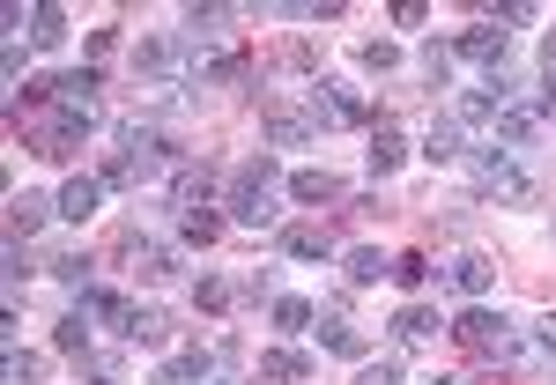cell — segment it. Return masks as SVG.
I'll use <instances>...</instances> for the list:
<instances>
[{
    "label": "cell",
    "instance_id": "1",
    "mask_svg": "<svg viewBox=\"0 0 556 385\" xmlns=\"http://www.w3.org/2000/svg\"><path fill=\"white\" fill-rule=\"evenodd\" d=\"M275 178L282 171H275L267 149L230 171V222H238V230H275V222H282V208H275Z\"/></svg>",
    "mask_w": 556,
    "mask_h": 385
},
{
    "label": "cell",
    "instance_id": "27",
    "mask_svg": "<svg viewBox=\"0 0 556 385\" xmlns=\"http://www.w3.org/2000/svg\"><path fill=\"white\" fill-rule=\"evenodd\" d=\"M178 238H186V245H215V238H223V215H215V208L178 215Z\"/></svg>",
    "mask_w": 556,
    "mask_h": 385
},
{
    "label": "cell",
    "instance_id": "12",
    "mask_svg": "<svg viewBox=\"0 0 556 385\" xmlns=\"http://www.w3.org/2000/svg\"><path fill=\"white\" fill-rule=\"evenodd\" d=\"M312 334H319V348H327V356H342V363H364V356H371V342H364V334L349 326L342 311H327V319H319Z\"/></svg>",
    "mask_w": 556,
    "mask_h": 385
},
{
    "label": "cell",
    "instance_id": "19",
    "mask_svg": "<svg viewBox=\"0 0 556 385\" xmlns=\"http://www.w3.org/2000/svg\"><path fill=\"white\" fill-rule=\"evenodd\" d=\"M260 133H267V149H304L319 127H312L304 112H267V119H260Z\"/></svg>",
    "mask_w": 556,
    "mask_h": 385
},
{
    "label": "cell",
    "instance_id": "18",
    "mask_svg": "<svg viewBox=\"0 0 556 385\" xmlns=\"http://www.w3.org/2000/svg\"><path fill=\"white\" fill-rule=\"evenodd\" d=\"M97 208H104V178H67V185H60V215H67V222H89Z\"/></svg>",
    "mask_w": 556,
    "mask_h": 385
},
{
    "label": "cell",
    "instance_id": "16",
    "mask_svg": "<svg viewBox=\"0 0 556 385\" xmlns=\"http://www.w3.org/2000/svg\"><path fill=\"white\" fill-rule=\"evenodd\" d=\"M298 208H327V201H342V178L334 171H290V185H282Z\"/></svg>",
    "mask_w": 556,
    "mask_h": 385
},
{
    "label": "cell",
    "instance_id": "15",
    "mask_svg": "<svg viewBox=\"0 0 556 385\" xmlns=\"http://www.w3.org/2000/svg\"><path fill=\"white\" fill-rule=\"evenodd\" d=\"M334 230H319V222H290L282 230V259H334Z\"/></svg>",
    "mask_w": 556,
    "mask_h": 385
},
{
    "label": "cell",
    "instance_id": "31",
    "mask_svg": "<svg viewBox=\"0 0 556 385\" xmlns=\"http://www.w3.org/2000/svg\"><path fill=\"white\" fill-rule=\"evenodd\" d=\"M193 304H201V311H230V304H238V282H223V274H201V282H193Z\"/></svg>",
    "mask_w": 556,
    "mask_h": 385
},
{
    "label": "cell",
    "instance_id": "45",
    "mask_svg": "<svg viewBox=\"0 0 556 385\" xmlns=\"http://www.w3.org/2000/svg\"><path fill=\"white\" fill-rule=\"evenodd\" d=\"M89 385H119V371H97V378H89Z\"/></svg>",
    "mask_w": 556,
    "mask_h": 385
},
{
    "label": "cell",
    "instance_id": "41",
    "mask_svg": "<svg viewBox=\"0 0 556 385\" xmlns=\"http://www.w3.org/2000/svg\"><path fill=\"white\" fill-rule=\"evenodd\" d=\"M534 356H556V311H549V319H534Z\"/></svg>",
    "mask_w": 556,
    "mask_h": 385
},
{
    "label": "cell",
    "instance_id": "21",
    "mask_svg": "<svg viewBox=\"0 0 556 385\" xmlns=\"http://www.w3.org/2000/svg\"><path fill=\"white\" fill-rule=\"evenodd\" d=\"M342 274H349V290H371L379 274H393V259L379 245H356V253H342Z\"/></svg>",
    "mask_w": 556,
    "mask_h": 385
},
{
    "label": "cell",
    "instance_id": "8",
    "mask_svg": "<svg viewBox=\"0 0 556 385\" xmlns=\"http://www.w3.org/2000/svg\"><path fill=\"white\" fill-rule=\"evenodd\" d=\"M445 290H453V297H468V304H482L490 290H497V259H482V253L445 259Z\"/></svg>",
    "mask_w": 556,
    "mask_h": 385
},
{
    "label": "cell",
    "instance_id": "46",
    "mask_svg": "<svg viewBox=\"0 0 556 385\" xmlns=\"http://www.w3.org/2000/svg\"><path fill=\"white\" fill-rule=\"evenodd\" d=\"M208 385H245V378H230V371H215V378Z\"/></svg>",
    "mask_w": 556,
    "mask_h": 385
},
{
    "label": "cell",
    "instance_id": "39",
    "mask_svg": "<svg viewBox=\"0 0 556 385\" xmlns=\"http://www.w3.org/2000/svg\"><path fill=\"white\" fill-rule=\"evenodd\" d=\"M0 75H8V82H15V89L30 82V75H23V44H15V38H8V52H0Z\"/></svg>",
    "mask_w": 556,
    "mask_h": 385
},
{
    "label": "cell",
    "instance_id": "17",
    "mask_svg": "<svg viewBox=\"0 0 556 385\" xmlns=\"http://www.w3.org/2000/svg\"><path fill=\"white\" fill-rule=\"evenodd\" d=\"M424 156L430 164H468V133H460V119H430Z\"/></svg>",
    "mask_w": 556,
    "mask_h": 385
},
{
    "label": "cell",
    "instance_id": "35",
    "mask_svg": "<svg viewBox=\"0 0 556 385\" xmlns=\"http://www.w3.org/2000/svg\"><path fill=\"white\" fill-rule=\"evenodd\" d=\"M45 378V356H23V348H8V385H38Z\"/></svg>",
    "mask_w": 556,
    "mask_h": 385
},
{
    "label": "cell",
    "instance_id": "42",
    "mask_svg": "<svg viewBox=\"0 0 556 385\" xmlns=\"http://www.w3.org/2000/svg\"><path fill=\"white\" fill-rule=\"evenodd\" d=\"M30 274V253H23V238H8V282H23Z\"/></svg>",
    "mask_w": 556,
    "mask_h": 385
},
{
    "label": "cell",
    "instance_id": "40",
    "mask_svg": "<svg viewBox=\"0 0 556 385\" xmlns=\"http://www.w3.org/2000/svg\"><path fill=\"white\" fill-rule=\"evenodd\" d=\"M112 52H119V30H89V67L112 60Z\"/></svg>",
    "mask_w": 556,
    "mask_h": 385
},
{
    "label": "cell",
    "instance_id": "10",
    "mask_svg": "<svg viewBox=\"0 0 556 385\" xmlns=\"http://www.w3.org/2000/svg\"><path fill=\"white\" fill-rule=\"evenodd\" d=\"M89 127H97V112H60L52 127H38V156H52V164H60V156H75Z\"/></svg>",
    "mask_w": 556,
    "mask_h": 385
},
{
    "label": "cell",
    "instance_id": "36",
    "mask_svg": "<svg viewBox=\"0 0 556 385\" xmlns=\"http://www.w3.org/2000/svg\"><path fill=\"white\" fill-rule=\"evenodd\" d=\"M527 112H534V119H556V75L549 67H542V82L527 89Z\"/></svg>",
    "mask_w": 556,
    "mask_h": 385
},
{
    "label": "cell",
    "instance_id": "13",
    "mask_svg": "<svg viewBox=\"0 0 556 385\" xmlns=\"http://www.w3.org/2000/svg\"><path fill=\"white\" fill-rule=\"evenodd\" d=\"M215 363H223L215 348H178L172 363L156 371V385H208V378H215Z\"/></svg>",
    "mask_w": 556,
    "mask_h": 385
},
{
    "label": "cell",
    "instance_id": "37",
    "mask_svg": "<svg viewBox=\"0 0 556 385\" xmlns=\"http://www.w3.org/2000/svg\"><path fill=\"white\" fill-rule=\"evenodd\" d=\"M104 193H127V185H141V171H134V156H112V164H104Z\"/></svg>",
    "mask_w": 556,
    "mask_h": 385
},
{
    "label": "cell",
    "instance_id": "38",
    "mask_svg": "<svg viewBox=\"0 0 556 385\" xmlns=\"http://www.w3.org/2000/svg\"><path fill=\"white\" fill-rule=\"evenodd\" d=\"M356 385H401V356H379V363H364Z\"/></svg>",
    "mask_w": 556,
    "mask_h": 385
},
{
    "label": "cell",
    "instance_id": "9",
    "mask_svg": "<svg viewBox=\"0 0 556 385\" xmlns=\"http://www.w3.org/2000/svg\"><path fill=\"white\" fill-rule=\"evenodd\" d=\"M505 52H513V30H497V23H482V30H460L453 38V60H468V67H505Z\"/></svg>",
    "mask_w": 556,
    "mask_h": 385
},
{
    "label": "cell",
    "instance_id": "44",
    "mask_svg": "<svg viewBox=\"0 0 556 385\" xmlns=\"http://www.w3.org/2000/svg\"><path fill=\"white\" fill-rule=\"evenodd\" d=\"M424 385H468V378H460V371H438V378H424Z\"/></svg>",
    "mask_w": 556,
    "mask_h": 385
},
{
    "label": "cell",
    "instance_id": "4",
    "mask_svg": "<svg viewBox=\"0 0 556 385\" xmlns=\"http://www.w3.org/2000/svg\"><path fill=\"white\" fill-rule=\"evenodd\" d=\"M304 119H312V127H371V104H364L349 82L319 75V82L304 89Z\"/></svg>",
    "mask_w": 556,
    "mask_h": 385
},
{
    "label": "cell",
    "instance_id": "34",
    "mask_svg": "<svg viewBox=\"0 0 556 385\" xmlns=\"http://www.w3.org/2000/svg\"><path fill=\"white\" fill-rule=\"evenodd\" d=\"M356 60H364V67H371V75H393V67H401V44L371 38V44H364V52H356Z\"/></svg>",
    "mask_w": 556,
    "mask_h": 385
},
{
    "label": "cell",
    "instance_id": "20",
    "mask_svg": "<svg viewBox=\"0 0 556 385\" xmlns=\"http://www.w3.org/2000/svg\"><path fill=\"white\" fill-rule=\"evenodd\" d=\"M430 334H438V311H430V304H401V311H393V342L401 348H424Z\"/></svg>",
    "mask_w": 556,
    "mask_h": 385
},
{
    "label": "cell",
    "instance_id": "6",
    "mask_svg": "<svg viewBox=\"0 0 556 385\" xmlns=\"http://www.w3.org/2000/svg\"><path fill=\"white\" fill-rule=\"evenodd\" d=\"M75 311H83L89 326H112V334H134V319H141V304H134L127 290H104V282L75 290Z\"/></svg>",
    "mask_w": 556,
    "mask_h": 385
},
{
    "label": "cell",
    "instance_id": "26",
    "mask_svg": "<svg viewBox=\"0 0 556 385\" xmlns=\"http://www.w3.org/2000/svg\"><path fill=\"white\" fill-rule=\"evenodd\" d=\"M60 38H67V8H30V44L52 52Z\"/></svg>",
    "mask_w": 556,
    "mask_h": 385
},
{
    "label": "cell",
    "instance_id": "11",
    "mask_svg": "<svg viewBox=\"0 0 556 385\" xmlns=\"http://www.w3.org/2000/svg\"><path fill=\"white\" fill-rule=\"evenodd\" d=\"M401 156H408V133L393 127V119H371V149H364L371 178H393V171H401Z\"/></svg>",
    "mask_w": 556,
    "mask_h": 385
},
{
    "label": "cell",
    "instance_id": "7",
    "mask_svg": "<svg viewBox=\"0 0 556 385\" xmlns=\"http://www.w3.org/2000/svg\"><path fill=\"white\" fill-rule=\"evenodd\" d=\"M215 164H193V156H186V164H178L172 178H164V201H172L178 215H193V208H208V193H215Z\"/></svg>",
    "mask_w": 556,
    "mask_h": 385
},
{
    "label": "cell",
    "instance_id": "32",
    "mask_svg": "<svg viewBox=\"0 0 556 385\" xmlns=\"http://www.w3.org/2000/svg\"><path fill=\"white\" fill-rule=\"evenodd\" d=\"M424 82H430V89H445V82H453V44H438V38L424 44Z\"/></svg>",
    "mask_w": 556,
    "mask_h": 385
},
{
    "label": "cell",
    "instance_id": "28",
    "mask_svg": "<svg viewBox=\"0 0 556 385\" xmlns=\"http://www.w3.org/2000/svg\"><path fill=\"white\" fill-rule=\"evenodd\" d=\"M430 274H438V267H430V253H393V282H401V290H408V297H416V290H424Z\"/></svg>",
    "mask_w": 556,
    "mask_h": 385
},
{
    "label": "cell",
    "instance_id": "29",
    "mask_svg": "<svg viewBox=\"0 0 556 385\" xmlns=\"http://www.w3.org/2000/svg\"><path fill=\"white\" fill-rule=\"evenodd\" d=\"M267 311H275V326H282V334H312V319H319L304 297H275Z\"/></svg>",
    "mask_w": 556,
    "mask_h": 385
},
{
    "label": "cell",
    "instance_id": "2",
    "mask_svg": "<svg viewBox=\"0 0 556 385\" xmlns=\"http://www.w3.org/2000/svg\"><path fill=\"white\" fill-rule=\"evenodd\" d=\"M468 185H475V201H519V208L542 193V185L513 164V149H497V141H490V149H468Z\"/></svg>",
    "mask_w": 556,
    "mask_h": 385
},
{
    "label": "cell",
    "instance_id": "3",
    "mask_svg": "<svg viewBox=\"0 0 556 385\" xmlns=\"http://www.w3.org/2000/svg\"><path fill=\"white\" fill-rule=\"evenodd\" d=\"M445 334H453V342L468 348V356L497 363V356H505V348L519 342V319H513V311H490V304H468V311H460V319H453Z\"/></svg>",
    "mask_w": 556,
    "mask_h": 385
},
{
    "label": "cell",
    "instance_id": "25",
    "mask_svg": "<svg viewBox=\"0 0 556 385\" xmlns=\"http://www.w3.org/2000/svg\"><path fill=\"white\" fill-rule=\"evenodd\" d=\"M534 127H542V119H534V112H527V97H519L513 112H497V149H527Z\"/></svg>",
    "mask_w": 556,
    "mask_h": 385
},
{
    "label": "cell",
    "instance_id": "30",
    "mask_svg": "<svg viewBox=\"0 0 556 385\" xmlns=\"http://www.w3.org/2000/svg\"><path fill=\"white\" fill-rule=\"evenodd\" d=\"M52 348H60V356H89V319L83 311H67V319L52 326Z\"/></svg>",
    "mask_w": 556,
    "mask_h": 385
},
{
    "label": "cell",
    "instance_id": "43",
    "mask_svg": "<svg viewBox=\"0 0 556 385\" xmlns=\"http://www.w3.org/2000/svg\"><path fill=\"white\" fill-rule=\"evenodd\" d=\"M542 67H549V75H556V30H549V38H542Z\"/></svg>",
    "mask_w": 556,
    "mask_h": 385
},
{
    "label": "cell",
    "instance_id": "24",
    "mask_svg": "<svg viewBox=\"0 0 556 385\" xmlns=\"http://www.w3.org/2000/svg\"><path fill=\"white\" fill-rule=\"evenodd\" d=\"M260 378H267V385H304V378H312V363H304L298 348H267V356H260Z\"/></svg>",
    "mask_w": 556,
    "mask_h": 385
},
{
    "label": "cell",
    "instance_id": "22",
    "mask_svg": "<svg viewBox=\"0 0 556 385\" xmlns=\"http://www.w3.org/2000/svg\"><path fill=\"white\" fill-rule=\"evenodd\" d=\"M97 89H104V75H97V67L60 75V112H97Z\"/></svg>",
    "mask_w": 556,
    "mask_h": 385
},
{
    "label": "cell",
    "instance_id": "23",
    "mask_svg": "<svg viewBox=\"0 0 556 385\" xmlns=\"http://www.w3.org/2000/svg\"><path fill=\"white\" fill-rule=\"evenodd\" d=\"M230 23H238V8H186V38H193V52H201V44H215Z\"/></svg>",
    "mask_w": 556,
    "mask_h": 385
},
{
    "label": "cell",
    "instance_id": "14",
    "mask_svg": "<svg viewBox=\"0 0 556 385\" xmlns=\"http://www.w3.org/2000/svg\"><path fill=\"white\" fill-rule=\"evenodd\" d=\"M52 215H60L52 193H15V201H8V230H15V238H38Z\"/></svg>",
    "mask_w": 556,
    "mask_h": 385
},
{
    "label": "cell",
    "instance_id": "33",
    "mask_svg": "<svg viewBox=\"0 0 556 385\" xmlns=\"http://www.w3.org/2000/svg\"><path fill=\"white\" fill-rule=\"evenodd\" d=\"M127 342H141V348H164V342H172V319H164V311H141Z\"/></svg>",
    "mask_w": 556,
    "mask_h": 385
},
{
    "label": "cell",
    "instance_id": "5",
    "mask_svg": "<svg viewBox=\"0 0 556 385\" xmlns=\"http://www.w3.org/2000/svg\"><path fill=\"white\" fill-rule=\"evenodd\" d=\"M513 104H519V75H513V67H497V75H482V89L460 97L453 119H460V127H497V112H513Z\"/></svg>",
    "mask_w": 556,
    "mask_h": 385
}]
</instances>
